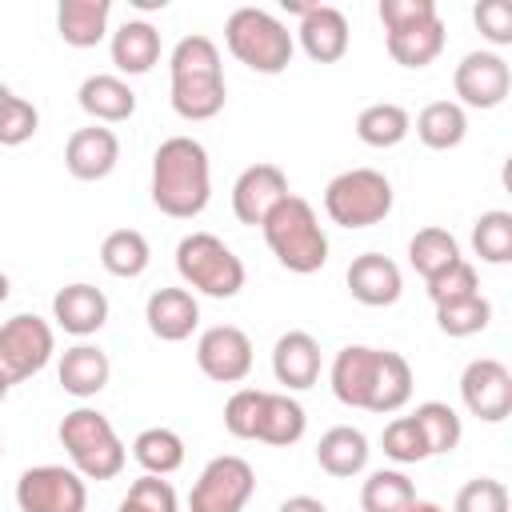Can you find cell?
<instances>
[{"instance_id": "836d02e7", "label": "cell", "mask_w": 512, "mask_h": 512, "mask_svg": "<svg viewBox=\"0 0 512 512\" xmlns=\"http://www.w3.org/2000/svg\"><path fill=\"white\" fill-rule=\"evenodd\" d=\"M416 500V488L404 472L396 468H380L364 480L360 488V508L364 512H408V504Z\"/></svg>"}, {"instance_id": "c3c4849f", "label": "cell", "mask_w": 512, "mask_h": 512, "mask_svg": "<svg viewBox=\"0 0 512 512\" xmlns=\"http://www.w3.org/2000/svg\"><path fill=\"white\" fill-rule=\"evenodd\" d=\"M132 4H136V8H164L168 0H132Z\"/></svg>"}, {"instance_id": "4316f807", "label": "cell", "mask_w": 512, "mask_h": 512, "mask_svg": "<svg viewBox=\"0 0 512 512\" xmlns=\"http://www.w3.org/2000/svg\"><path fill=\"white\" fill-rule=\"evenodd\" d=\"M108 12H112L108 0H64L56 8V32L72 48H92L108 32Z\"/></svg>"}, {"instance_id": "f5cc1de1", "label": "cell", "mask_w": 512, "mask_h": 512, "mask_svg": "<svg viewBox=\"0 0 512 512\" xmlns=\"http://www.w3.org/2000/svg\"><path fill=\"white\" fill-rule=\"evenodd\" d=\"M0 456H4V440H0Z\"/></svg>"}, {"instance_id": "5b68a950", "label": "cell", "mask_w": 512, "mask_h": 512, "mask_svg": "<svg viewBox=\"0 0 512 512\" xmlns=\"http://www.w3.org/2000/svg\"><path fill=\"white\" fill-rule=\"evenodd\" d=\"M224 44L244 68L260 72V76L284 72L296 52L292 32L264 8H236L224 24Z\"/></svg>"}, {"instance_id": "7dc6e473", "label": "cell", "mask_w": 512, "mask_h": 512, "mask_svg": "<svg viewBox=\"0 0 512 512\" xmlns=\"http://www.w3.org/2000/svg\"><path fill=\"white\" fill-rule=\"evenodd\" d=\"M408 512H444L440 504H432V500H412L408 504Z\"/></svg>"}, {"instance_id": "e0dca14e", "label": "cell", "mask_w": 512, "mask_h": 512, "mask_svg": "<svg viewBox=\"0 0 512 512\" xmlns=\"http://www.w3.org/2000/svg\"><path fill=\"white\" fill-rule=\"evenodd\" d=\"M144 320H148V332L164 344H180L196 332L200 324V304L188 288H156L144 304Z\"/></svg>"}, {"instance_id": "d4e9b609", "label": "cell", "mask_w": 512, "mask_h": 512, "mask_svg": "<svg viewBox=\"0 0 512 512\" xmlns=\"http://www.w3.org/2000/svg\"><path fill=\"white\" fill-rule=\"evenodd\" d=\"M160 60V32L148 20H124L112 32V64L128 76L152 72Z\"/></svg>"}, {"instance_id": "9c48e42d", "label": "cell", "mask_w": 512, "mask_h": 512, "mask_svg": "<svg viewBox=\"0 0 512 512\" xmlns=\"http://www.w3.org/2000/svg\"><path fill=\"white\" fill-rule=\"evenodd\" d=\"M256 492V472L244 456H216L188 492V512H244Z\"/></svg>"}, {"instance_id": "83f0119b", "label": "cell", "mask_w": 512, "mask_h": 512, "mask_svg": "<svg viewBox=\"0 0 512 512\" xmlns=\"http://www.w3.org/2000/svg\"><path fill=\"white\" fill-rule=\"evenodd\" d=\"M468 132V116L456 100H432L428 108H420L416 116V136L424 148H436V152H448L464 140Z\"/></svg>"}, {"instance_id": "8d00e7d4", "label": "cell", "mask_w": 512, "mask_h": 512, "mask_svg": "<svg viewBox=\"0 0 512 512\" xmlns=\"http://www.w3.org/2000/svg\"><path fill=\"white\" fill-rule=\"evenodd\" d=\"M488 320H492V304H488L480 292H476V296H464V300L436 304V324H440V332H444V336H456V340L484 332Z\"/></svg>"}, {"instance_id": "ac0fdd59", "label": "cell", "mask_w": 512, "mask_h": 512, "mask_svg": "<svg viewBox=\"0 0 512 512\" xmlns=\"http://www.w3.org/2000/svg\"><path fill=\"white\" fill-rule=\"evenodd\" d=\"M300 48L308 52V60L316 64H336L344 52H348V16L332 4H312L304 16H300Z\"/></svg>"}, {"instance_id": "bcb514c9", "label": "cell", "mask_w": 512, "mask_h": 512, "mask_svg": "<svg viewBox=\"0 0 512 512\" xmlns=\"http://www.w3.org/2000/svg\"><path fill=\"white\" fill-rule=\"evenodd\" d=\"M276 512H328V508H324V500H316V496H288Z\"/></svg>"}, {"instance_id": "d590c367", "label": "cell", "mask_w": 512, "mask_h": 512, "mask_svg": "<svg viewBox=\"0 0 512 512\" xmlns=\"http://www.w3.org/2000/svg\"><path fill=\"white\" fill-rule=\"evenodd\" d=\"M472 248L484 264H508L512 260V212L492 208L472 224Z\"/></svg>"}, {"instance_id": "f6af8a7d", "label": "cell", "mask_w": 512, "mask_h": 512, "mask_svg": "<svg viewBox=\"0 0 512 512\" xmlns=\"http://www.w3.org/2000/svg\"><path fill=\"white\" fill-rule=\"evenodd\" d=\"M428 16H440L432 0H380V24H384V32L408 28V24L428 20Z\"/></svg>"}, {"instance_id": "52a82bcc", "label": "cell", "mask_w": 512, "mask_h": 512, "mask_svg": "<svg viewBox=\"0 0 512 512\" xmlns=\"http://www.w3.org/2000/svg\"><path fill=\"white\" fill-rule=\"evenodd\" d=\"M324 212L340 228H372L392 212V184L376 168H348L328 180Z\"/></svg>"}, {"instance_id": "9a60e30c", "label": "cell", "mask_w": 512, "mask_h": 512, "mask_svg": "<svg viewBox=\"0 0 512 512\" xmlns=\"http://www.w3.org/2000/svg\"><path fill=\"white\" fill-rule=\"evenodd\" d=\"M376 368H380V348L368 344H348L336 352L332 360V392L340 404L348 408H372V392H376Z\"/></svg>"}, {"instance_id": "d6a6232c", "label": "cell", "mask_w": 512, "mask_h": 512, "mask_svg": "<svg viewBox=\"0 0 512 512\" xmlns=\"http://www.w3.org/2000/svg\"><path fill=\"white\" fill-rule=\"evenodd\" d=\"M412 420H416L420 432H424L428 456H448V452L460 444V436H464V424H460L456 408L444 404V400H424V404H416Z\"/></svg>"}, {"instance_id": "cb8c5ba5", "label": "cell", "mask_w": 512, "mask_h": 512, "mask_svg": "<svg viewBox=\"0 0 512 512\" xmlns=\"http://www.w3.org/2000/svg\"><path fill=\"white\" fill-rule=\"evenodd\" d=\"M316 464L328 476H336V480H348V476L364 472V464H368V436L360 428H352V424L328 428L320 436V444H316Z\"/></svg>"}, {"instance_id": "f1b7e54d", "label": "cell", "mask_w": 512, "mask_h": 512, "mask_svg": "<svg viewBox=\"0 0 512 512\" xmlns=\"http://www.w3.org/2000/svg\"><path fill=\"white\" fill-rule=\"evenodd\" d=\"M304 428H308V416L288 392H268L264 396V416H260L256 440L276 444V448H292L304 436Z\"/></svg>"}, {"instance_id": "30bf717a", "label": "cell", "mask_w": 512, "mask_h": 512, "mask_svg": "<svg viewBox=\"0 0 512 512\" xmlns=\"http://www.w3.org/2000/svg\"><path fill=\"white\" fill-rule=\"evenodd\" d=\"M16 504H20V512H84L88 488H84V476L76 468L36 464V468L20 472Z\"/></svg>"}, {"instance_id": "ab89813d", "label": "cell", "mask_w": 512, "mask_h": 512, "mask_svg": "<svg viewBox=\"0 0 512 512\" xmlns=\"http://www.w3.org/2000/svg\"><path fill=\"white\" fill-rule=\"evenodd\" d=\"M264 388H240L228 396L224 404V428L236 436V440H256V428H260V416H264Z\"/></svg>"}, {"instance_id": "44dd1931", "label": "cell", "mask_w": 512, "mask_h": 512, "mask_svg": "<svg viewBox=\"0 0 512 512\" xmlns=\"http://www.w3.org/2000/svg\"><path fill=\"white\" fill-rule=\"evenodd\" d=\"M272 372L288 392H304L320 380V344L308 332H284L272 348Z\"/></svg>"}, {"instance_id": "f546056e", "label": "cell", "mask_w": 512, "mask_h": 512, "mask_svg": "<svg viewBox=\"0 0 512 512\" xmlns=\"http://www.w3.org/2000/svg\"><path fill=\"white\" fill-rule=\"evenodd\" d=\"M148 260H152L148 240H144V232H136V228H116V232H108L104 244H100V264H104L112 276H120V280H136V276L148 268Z\"/></svg>"}, {"instance_id": "816d5d0a", "label": "cell", "mask_w": 512, "mask_h": 512, "mask_svg": "<svg viewBox=\"0 0 512 512\" xmlns=\"http://www.w3.org/2000/svg\"><path fill=\"white\" fill-rule=\"evenodd\" d=\"M8 96H12V92H8V84H0V104H4Z\"/></svg>"}, {"instance_id": "6da1fadb", "label": "cell", "mask_w": 512, "mask_h": 512, "mask_svg": "<svg viewBox=\"0 0 512 512\" xmlns=\"http://www.w3.org/2000/svg\"><path fill=\"white\" fill-rule=\"evenodd\" d=\"M212 168L208 152L192 136H168L152 156V204L172 220H192L208 208Z\"/></svg>"}, {"instance_id": "7a4b0ae2", "label": "cell", "mask_w": 512, "mask_h": 512, "mask_svg": "<svg viewBox=\"0 0 512 512\" xmlns=\"http://www.w3.org/2000/svg\"><path fill=\"white\" fill-rule=\"evenodd\" d=\"M172 108L184 120H212L224 100H228V84H224V68H220V48L192 32L172 48Z\"/></svg>"}, {"instance_id": "603a6c76", "label": "cell", "mask_w": 512, "mask_h": 512, "mask_svg": "<svg viewBox=\"0 0 512 512\" xmlns=\"http://www.w3.org/2000/svg\"><path fill=\"white\" fill-rule=\"evenodd\" d=\"M76 100H80V108H84L92 120H100V124H120V120H128V116L136 112V92H132L120 76H108V72L88 76V80L80 84Z\"/></svg>"}, {"instance_id": "f907efd6", "label": "cell", "mask_w": 512, "mask_h": 512, "mask_svg": "<svg viewBox=\"0 0 512 512\" xmlns=\"http://www.w3.org/2000/svg\"><path fill=\"white\" fill-rule=\"evenodd\" d=\"M8 388H12V384H8L4 376H0V404H4V396H8Z\"/></svg>"}, {"instance_id": "ffe728a7", "label": "cell", "mask_w": 512, "mask_h": 512, "mask_svg": "<svg viewBox=\"0 0 512 512\" xmlns=\"http://www.w3.org/2000/svg\"><path fill=\"white\" fill-rule=\"evenodd\" d=\"M52 316L72 336H92L108 320V296L96 284H64L52 296Z\"/></svg>"}, {"instance_id": "e575fe53", "label": "cell", "mask_w": 512, "mask_h": 512, "mask_svg": "<svg viewBox=\"0 0 512 512\" xmlns=\"http://www.w3.org/2000/svg\"><path fill=\"white\" fill-rule=\"evenodd\" d=\"M408 260H412V268H416L424 280H432V276L444 272L452 260H460V244H456V236H452L448 228H420V232L408 240Z\"/></svg>"}, {"instance_id": "2e32d148", "label": "cell", "mask_w": 512, "mask_h": 512, "mask_svg": "<svg viewBox=\"0 0 512 512\" xmlns=\"http://www.w3.org/2000/svg\"><path fill=\"white\" fill-rule=\"evenodd\" d=\"M120 160V140L112 128H76L64 144V168L76 176V180H104Z\"/></svg>"}, {"instance_id": "681fc988", "label": "cell", "mask_w": 512, "mask_h": 512, "mask_svg": "<svg viewBox=\"0 0 512 512\" xmlns=\"http://www.w3.org/2000/svg\"><path fill=\"white\" fill-rule=\"evenodd\" d=\"M8 288H12V284H8V276H4V272H0V304H4V300H8Z\"/></svg>"}, {"instance_id": "8fae6325", "label": "cell", "mask_w": 512, "mask_h": 512, "mask_svg": "<svg viewBox=\"0 0 512 512\" xmlns=\"http://www.w3.org/2000/svg\"><path fill=\"white\" fill-rule=\"evenodd\" d=\"M196 364L216 384H240L252 372V340L236 324H212L196 340Z\"/></svg>"}, {"instance_id": "3957f363", "label": "cell", "mask_w": 512, "mask_h": 512, "mask_svg": "<svg viewBox=\"0 0 512 512\" xmlns=\"http://www.w3.org/2000/svg\"><path fill=\"white\" fill-rule=\"evenodd\" d=\"M260 232H264L272 256H276L288 272L308 276V272H320V268L328 264V236H324V228H320V220H316V208H312L304 196H292V192H288V196L268 212V220L260 224Z\"/></svg>"}, {"instance_id": "5bb4252c", "label": "cell", "mask_w": 512, "mask_h": 512, "mask_svg": "<svg viewBox=\"0 0 512 512\" xmlns=\"http://www.w3.org/2000/svg\"><path fill=\"white\" fill-rule=\"evenodd\" d=\"M288 196V176L276 164H252L232 184V212L240 224L256 228L268 220V212Z\"/></svg>"}, {"instance_id": "b9f144b4", "label": "cell", "mask_w": 512, "mask_h": 512, "mask_svg": "<svg viewBox=\"0 0 512 512\" xmlns=\"http://www.w3.org/2000/svg\"><path fill=\"white\" fill-rule=\"evenodd\" d=\"M36 128H40V112H36L28 100L8 96V100L0 104V144H4V148H16V144L32 140Z\"/></svg>"}, {"instance_id": "74e56055", "label": "cell", "mask_w": 512, "mask_h": 512, "mask_svg": "<svg viewBox=\"0 0 512 512\" xmlns=\"http://www.w3.org/2000/svg\"><path fill=\"white\" fill-rule=\"evenodd\" d=\"M116 512H180V500H176V488L164 480V476H140L128 484L124 500L116 504Z\"/></svg>"}, {"instance_id": "4fadbf2b", "label": "cell", "mask_w": 512, "mask_h": 512, "mask_svg": "<svg viewBox=\"0 0 512 512\" xmlns=\"http://www.w3.org/2000/svg\"><path fill=\"white\" fill-rule=\"evenodd\" d=\"M452 88L468 108H500L512 88V68L496 52H468L452 72Z\"/></svg>"}, {"instance_id": "4dcf8cb0", "label": "cell", "mask_w": 512, "mask_h": 512, "mask_svg": "<svg viewBox=\"0 0 512 512\" xmlns=\"http://www.w3.org/2000/svg\"><path fill=\"white\" fill-rule=\"evenodd\" d=\"M408 132H412V116L400 104H388V100L384 104H368L356 116V136L368 148H396Z\"/></svg>"}, {"instance_id": "ba28073f", "label": "cell", "mask_w": 512, "mask_h": 512, "mask_svg": "<svg viewBox=\"0 0 512 512\" xmlns=\"http://www.w3.org/2000/svg\"><path fill=\"white\" fill-rule=\"evenodd\" d=\"M52 348H56L52 324L40 320L36 312H20V316L4 320L0 324V376L8 384L36 376L52 360Z\"/></svg>"}, {"instance_id": "7402d4cb", "label": "cell", "mask_w": 512, "mask_h": 512, "mask_svg": "<svg viewBox=\"0 0 512 512\" xmlns=\"http://www.w3.org/2000/svg\"><path fill=\"white\" fill-rule=\"evenodd\" d=\"M444 40H448L444 20L428 16V20H416L408 28H392L388 32V56L404 68H424L444 52Z\"/></svg>"}, {"instance_id": "7c38bea8", "label": "cell", "mask_w": 512, "mask_h": 512, "mask_svg": "<svg viewBox=\"0 0 512 512\" xmlns=\"http://www.w3.org/2000/svg\"><path fill=\"white\" fill-rule=\"evenodd\" d=\"M460 400L484 424L508 420V412H512V372L492 356L472 360L460 376Z\"/></svg>"}, {"instance_id": "60d3db41", "label": "cell", "mask_w": 512, "mask_h": 512, "mask_svg": "<svg viewBox=\"0 0 512 512\" xmlns=\"http://www.w3.org/2000/svg\"><path fill=\"white\" fill-rule=\"evenodd\" d=\"M428 284V296H432V304H448V300H464V296H476L480 292V280H476V268L460 256V260H452L444 272H436L432 280H424Z\"/></svg>"}, {"instance_id": "f35d334b", "label": "cell", "mask_w": 512, "mask_h": 512, "mask_svg": "<svg viewBox=\"0 0 512 512\" xmlns=\"http://www.w3.org/2000/svg\"><path fill=\"white\" fill-rule=\"evenodd\" d=\"M380 444H384V456L396 460V464H420V460H428L424 432H420V424H416L412 416H396V420H388Z\"/></svg>"}, {"instance_id": "1f68e13d", "label": "cell", "mask_w": 512, "mask_h": 512, "mask_svg": "<svg viewBox=\"0 0 512 512\" xmlns=\"http://www.w3.org/2000/svg\"><path fill=\"white\" fill-rule=\"evenodd\" d=\"M132 456L148 476H172L184 464V440L172 428H144L132 440Z\"/></svg>"}, {"instance_id": "484cf974", "label": "cell", "mask_w": 512, "mask_h": 512, "mask_svg": "<svg viewBox=\"0 0 512 512\" xmlns=\"http://www.w3.org/2000/svg\"><path fill=\"white\" fill-rule=\"evenodd\" d=\"M112 376V364H108V352H100L96 344H76L60 356V388L76 400H88L96 396Z\"/></svg>"}, {"instance_id": "d6986e66", "label": "cell", "mask_w": 512, "mask_h": 512, "mask_svg": "<svg viewBox=\"0 0 512 512\" xmlns=\"http://www.w3.org/2000/svg\"><path fill=\"white\" fill-rule=\"evenodd\" d=\"M348 292L368 304V308H388L400 300L404 292V280H400V268L396 260L380 256V252H364L348 264Z\"/></svg>"}, {"instance_id": "8992f818", "label": "cell", "mask_w": 512, "mask_h": 512, "mask_svg": "<svg viewBox=\"0 0 512 512\" xmlns=\"http://www.w3.org/2000/svg\"><path fill=\"white\" fill-rule=\"evenodd\" d=\"M176 272L192 292H204L212 300H232L244 288L240 256L212 232H192L176 244Z\"/></svg>"}, {"instance_id": "ee69618b", "label": "cell", "mask_w": 512, "mask_h": 512, "mask_svg": "<svg viewBox=\"0 0 512 512\" xmlns=\"http://www.w3.org/2000/svg\"><path fill=\"white\" fill-rule=\"evenodd\" d=\"M472 20L484 40L492 44H512V4L508 0H480L472 8Z\"/></svg>"}, {"instance_id": "7bdbcfd3", "label": "cell", "mask_w": 512, "mask_h": 512, "mask_svg": "<svg viewBox=\"0 0 512 512\" xmlns=\"http://www.w3.org/2000/svg\"><path fill=\"white\" fill-rule=\"evenodd\" d=\"M452 512H508V488L492 476H476L456 492Z\"/></svg>"}, {"instance_id": "277c9868", "label": "cell", "mask_w": 512, "mask_h": 512, "mask_svg": "<svg viewBox=\"0 0 512 512\" xmlns=\"http://www.w3.org/2000/svg\"><path fill=\"white\" fill-rule=\"evenodd\" d=\"M56 436H60L72 468L84 480H116L124 472L128 452H124V444H120V436H116V428H112V420L104 412H96V408H72L60 420Z\"/></svg>"}]
</instances>
